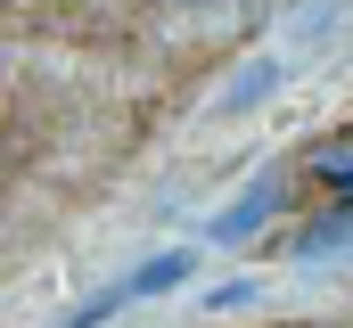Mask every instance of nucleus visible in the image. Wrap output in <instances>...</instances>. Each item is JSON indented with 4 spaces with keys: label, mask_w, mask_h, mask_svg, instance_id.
Segmentation results:
<instances>
[{
    "label": "nucleus",
    "mask_w": 353,
    "mask_h": 328,
    "mask_svg": "<svg viewBox=\"0 0 353 328\" xmlns=\"http://www.w3.org/2000/svg\"><path fill=\"white\" fill-rule=\"evenodd\" d=\"M279 205H288V172L271 164V172H255V181H247V189H239V197H230V205L205 222V238H214V246H247V238L271 222V214H279Z\"/></svg>",
    "instance_id": "1"
},
{
    "label": "nucleus",
    "mask_w": 353,
    "mask_h": 328,
    "mask_svg": "<svg viewBox=\"0 0 353 328\" xmlns=\"http://www.w3.org/2000/svg\"><path fill=\"white\" fill-rule=\"evenodd\" d=\"M271 90H279V58H247L239 74L222 82V99H214V115H222V123H239V115H255V107H263Z\"/></svg>",
    "instance_id": "2"
},
{
    "label": "nucleus",
    "mask_w": 353,
    "mask_h": 328,
    "mask_svg": "<svg viewBox=\"0 0 353 328\" xmlns=\"http://www.w3.org/2000/svg\"><path fill=\"white\" fill-rule=\"evenodd\" d=\"M189 271H197V254H189V246H165V254H148L140 271H123V287H132V304H140V296H165V287H181Z\"/></svg>",
    "instance_id": "3"
},
{
    "label": "nucleus",
    "mask_w": 353,
    "mask_h": 328,
    "mask_svg": "<svg viewBox=\"0 0 353 328\" xmlns=\"http://www.w3.org/2000/svg\"><path fill=\"white\" fill-rule=\"evenodd\" d=\"M296 263H353V214H321L296 238Z\"/></svg>",
    "instance_id": "4"
},
{
    "label": "nucleus",
    "mask_w": 353,
    "mask_h": 328,
    "mask_svg": "<svg viewBox=\"0 0 353 328\" xmlns=\"http://www.w3.org/2000/svg\"><path fill=\"white\" fill-rule=\"evenodd\" d=\"M312 181H321V189H337V197H353V123L345 132H329V140H321V148H312Z\"/></svg>",
    "instance_id": "5"
},
{
    "label": "nucleus",
    "mask_w": 353,
    "mask_h": 328,
    "mask_svg": "<svg viewBox=\"0 0 353 328\" xmlns=\"http://www.w3.org/2000/svg\"><path fill=\"white\" fill-rule=\"evenodd\" d=\"M123 304H132V287H123V279H115V287H99V296H90L83 312H66V320H58V328H99V320H115V312H123Z\"/></svg>",
    "instance_id": "6"
},
{
    "label": "nucleus",
    "mask_w": 353,
    "mask_h": 328,
    "mask_svg": "<svg viewBox=\"0 0 353 328\" xmlns=\"http://www.w3.org/2000/svg\"><path fill=\"white\" fill-rule=\"evenodd\" d=\"M329 25H337V0H304V8L288 17V33H296V41H329Z\"/></svg>",
    "instance_id": "7"
},
{
    "label": "nucleus",
    "mask_w": 353,
    "mask_h": 328,
    "mask_svg": "<svg viewBox=\"0 0 353 328\" xmlns=\"http://www.w3.org/2000/svg\"><path fill=\"white\" fill-rule=\"evenodd\" d=\"M255 296H263L255 279H230V287H214V296H205V312H239V304H255Z\"/></svg>",
    "instance_id": "8"
},
{
    "label": "nucleus",
    "mask_w": 353,
    "mask_h": 328,
    "mask_svg": "<svg viewBox=\"0 0 353 328\" xmlns=\"http://www.w3.org/2000/svg\"><path fill=\"white\" fill-rule=\"evenodd\" d=\"M165 8H222V0H165Z\"/></svg>",
    "instance_id": "9"
},
{
    "label": "nucleus",
    "mask_w": 353,
    "mask_h": 328,
    "mask_svg": "<svg viewBox=\"0 0 353 328\" xmlns=\"http://www.w3.org/2000/svg\"><path fill=\"white\" fill-rule=\"evenodd\" d=\"M345 271H353V263H345Z\"/></svg>",
    "instance_id": "10"
}]
</instances>
